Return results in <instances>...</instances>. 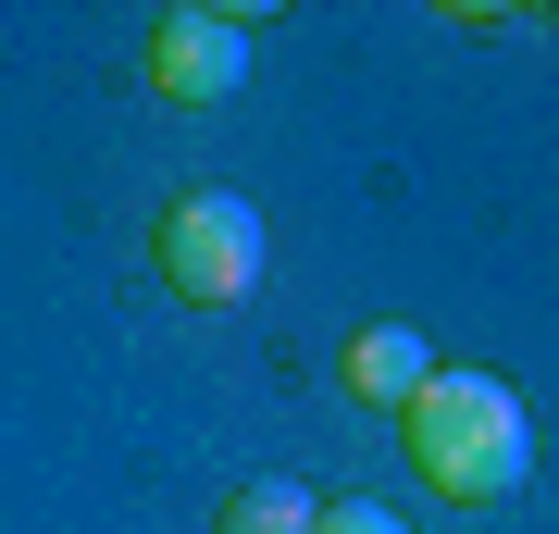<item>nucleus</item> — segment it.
I'll return each instance as SVG.
<instances>
[{"instance_id": "3", "label": "nucleus", "mask_w": 559, "mask_h": 534, "mask_svg": "<svg viewBox=\"0 0 559 534\" xmlns=\"http://www.w3.org/2000/svg\"><path fill=\"white\" fill-rule=\"evenodd\" d=\"M138 75L150 99H175V112H212V99H237L249 87V13H162L150 25V50H138Z\"/></svg>"}, {"instance_id": "2", "label": "nucleus", "mask_w": 559, "mask_h": 534, "mask_svg": "<svg viewBox=\"0 0 559 534\" xmlns=\"http://www.w3.org/2000/svg\"><path fill=\"white\" fill-rule=\"evenodd\" d=\"M150 274L187 298V311H237V298L261 286V212L237 187H187L175 212L150 224Z\"/></svg>"}, {"instance_id": "5", "label": "nucleus", "mask_w": 559, "mask_h": 534, "mask_svg": "<svg viewBox=\"0 0 559 534\" xmlns=\"http://www.w3.org/2000/svg\"><path fill=\"white\" fill-rule=\"evenodd\" d=\"M311 510H323V497H311L299 473H261V485H237V497L212 510V534H311Z\"/></svg>"}, {"instance_id": "1", "label": "nucleus", "mask_w": 559, "mask_h": 534, "mask_svg": "<svg viewBox=\"0 0 559 534\" xmlns=\"http://www.w3.org/2000/svg\"><path fill=\"white\" fill-rule=\"evenodd\" d=\"M399 436H411V473L460 497V510H498V497L535 473V423H522V397L498 373H473V360H436L411 397H399Z\"/></svg>"}, {"instance_id": "6", "label": "nucleus", "mask_w": 559, "mask_h": 534, "mask_svg": "<svg viewBox=\"0 0 559 534\" xmlns=\"http://www.w3.org/2000/svg\"><path fill=\"white\" fill-rule=\"evenodd\" d=\"M311 534H411V522L373 510V497H336V510H311Z\"/></svg>"}, {"instance_id": "4", "label": "nucleus", "mask_w": 559, "mask_h": 534, "mask_svg": "<svg viewBox=\"0 0 559 534\" xmlns=\"http://www.w3.org/2000/svg\"><path fill=\"white\" fill-rule=\"evenodd\" d=\"M423 373H436V348H423L411 323H360V336L336 348V385H348V397H373V411H399Z\"/></svg>"}]
</instances>
